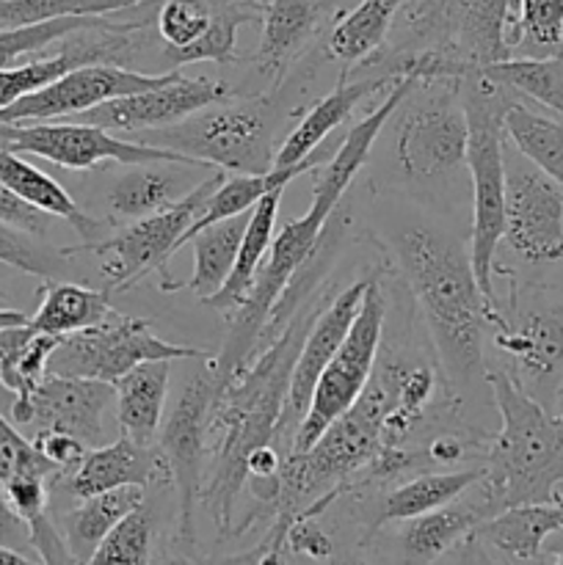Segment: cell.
Here are the masks:
<instances>
[{
	"label": "cell",
	"instance_id": "74e56055",
	"mask_svg": "<svg viewBox=\"0 0 563 565\" xmlns=\"http://www.w3.org/2000/svg\"><path fill=\"white\" fill-rule=\"evenodd\" d=\"M155 0H0V28H25L61 17H108Z\"/></svg>",
	"mask_w": 563,
	"mask_h": 565
},
{
	"label": "cell",
	"instance_id": "4dcf8cb0",
	"mask_svg": "<svg viewBox=\"0 0 563 565\" xmlns=\"http://www.w3.org/2000/svg\"><path fill=\"white\" fill-rule=\"evenodd\" d=\"M141 505L144 489H116L108 494L92 497V500H81V505L66 511L59 522V533L75 565L92 561L105 535Z\"/></svg>",
	"mask_w": 563,
	"mask_h": 565
},
{
	"label": "cell",
	"instance_id": "4316f807",
	"mask_svg": "<svg viewBox=\"0 0 563 565\" xmlns=\"http://www.w3.org/2000/svg\"><path fill=\"white\" fill-rule=\"evenodd\" d=\"M0 182L9 191H14L22 202L33 204V207L53 215V218L70 221L72 230L83 237L81 246H92V243L103 241V221L83 213L81 204L66 193L61 182H55L53 177L44 174L42 169H36V166L28 163L17 152H9V149H0Z\"/></svg>",
	"mask_w": 563,
	"mask_h": 565
},
{
	"label": "cell",
	"instance_id": "ac0fdd59",
	"mask_svg": "<svg viewBox=\"0 0 563 565\" xmlns=\"http://www.w3.org/2000/svg\"><path fill=\"white\" fill-rule=\"evenodd\" d=\"M213 171V166L199 163L125 166V171L114 177L108 193H105L110 218L132 224V221L166 213L185 196H191Z\"/></svg>",
	"mask_w": 563,
	"mask_h": 565
},
{
	"label": "cell",
	"instance_id": "83f0119b",
	"mask_svg": "<svg viewBox=\"0 0 563 565\" xmlns=\"http://www.w3.org/2000/svg\"><path fill=\"white\" fill-rule=\"evenodd\" d=\"M406 0H359L351 11L337 17L326 39V55L346 66L342 75L359 70L364 61L386 47L390 31Z\"/></svg>",
	"mask_w": 563,
	"mask_h": 565
},
{
	"label": "cell",
	"instance_id": "ffe728a7",
	"mask_svg": "<svg viewBox=\"0 0 563 565\" xmlns=\"http://www.w3.org/2000/svg\"><path fill=\"white\" fill-rule=\"evenodd\" d=\"M395 77L384 75H373V72H364L362 77H340L337 88L331 94H326L323 99L312 105L307 114L298 119V125L293 127L290 132L285 136L282 147L276 149V158H274V169H290V166H298L301 160H307L309 154L318 152L320 143L353 114L359 103L364 97L375 92H384V88L395 86Z\"/></svg>",
	"mask_w": 563,
	"mask_h": 565
},
{
	"label": "cell",
	"instance_id": "681fc988",
	"mask_svg": "<svg viewBox=\"0 0 563 565\" xmlns=\"http://www.w3.org/2000/svg\"><path fill=\"white\" fill-rule=\"evenodd\" d=\"M458 565H500V563L489 555L486 544H480L475 535H469V539L461 544V561H458Z\"/></svg>",
	"mask_w": 563,
	"mask_h": 565
},
{
	"label": "cell",
	"instance_id": "f907efd6",
	"mask_svg": "<svg viewBox=\"0 0 563 565\" xmlns=\"http://www.w3.org/2000/svg\"><path fill=\"white\" fill-rule=\"evenodd\" d=\"M25 323H31L28 315L17 312V309H0V331L14 329V326H25Z\"/></svg>",
	"mask_w": 563,
	"mask_h": 565
},
{
	"label": "cell",
	"instance_id": "bcb514c9",
	"mask_svg": "<svg viewBox=\"0 0 563 565\" xmlns=\"http://www.w3.org/2000/svg\"><path fill=\"white\" fill-rule=\"evenodd\" d=\"M50 218H53V215L42 213V210H36L33 204L22 202L14 191H9V188L0 182V224H9L14 226V230L28 232V235L44 237L50 230Z\"/></svg>",
	"mask_w": 563,
	"mask_h": 565
},
{
	"label": "cell",
	"instance_id": "7402d4cb",
	"mask_svg": "<svg viewBox=\"0 0 563 565\" xmlns=\"http://www.w3.org/2000/svg\"><path fill=\"white\" fill-rule=\"evenodd\" d=\"M259 47L254 53L259 75L282 83L285 72L301 58L318 33L320 6L315 0H263L259 9Z\"/></svg>",
	"mask_w": 563,
	"mask_h": 565
},
{
	"label": "cell",
	"instance_id": "e0dca14e",
	"mask_svg": "<svg viewBox=\"0 0 563 565\" xmlns=\"http://www.w3.org/2000/svg\"><path fill=\"white\" fill-rule=\"evenodd\" d=\"M116 406L110 384L47 375L31 397V423L36 430H61L81 439L88 450L105 445V419Z\"/></svg>",
	"mask_w": 563,
	"mask_h": 565
},
{
	"label": "cell",
	"instance_id": "52a82bcc",
	"mask_svg": "<svg viewBox=\"0 0 563 565\" xmlns=\"http://www.w3.org/2000/svg\"><path fill=\"white\" fill-rule=\"evenodd\" d=\"M395 127V160L408 182L434 185L467 169L461 81H417Z\"/></svg>",
	"mask_w": 563,
	"mask_h": 565
},
{
	"label": "cell",
	"instance_id": "c3c4849f",
	"mask_svg": "<svg viewBox=\"0 0 563 565\" xmlns=\"http://www.w3.org/2000/svg\"><path fill=\"white\" fill-rule=\"evenodd\" d=\"M0 550H14V552L31 550V533H28V524L17 516L14 508L9 505L3 491H0Z\"/></svg>",
	"mask_w": 563,
	"mask_h": 565
},
{
	"label": "cell",
	"instance_id": "30bf717a",
	"mask_svg": "<svg viewBox=\"0 0 563 565\" xmlns=\"http://www.w3.org/2000/svg\"><path fill=\"white\" fill-rule=\"evenodd\" d=\"M224 180L226 171L215 169L191 196H185L180 204L166 210V213L125 224L119 232L92 243V246L64 248L66 257H75V254L81 252H92L97 254V257H103V276L108 279L110 290H125V287L138 285L149 270H158L160 290H163L171 281L169 274H166V265H169V259L180 252L185 232L191 230L193 221L199 218L210 193H213Z\"/></svg>",
	"mask_w": 563,
	"mask_h": 565
},
{
	"label": "cell",
	"instance_id": "ba28073f",
	"mask_svg": "<svg viewBox=\"0 0 563 565\" xmlns=\"http://www.w3.org/2000/svg\"><path fill=\"white\" fill-rule=\"evenodd\" d=\"M213 359V356H210ZM202 359V367L185 381L180 401L171 408L169 419L160 430V458L166 463L169 483L177 491V557L191 561V550L196 546V522L193 508L202 497V463L208 452L210 414L215 401L224 392V384L215 375L213 362Z\"/></svg>",
	"mask_w": 563,
	"mask_h": 565
},
{
	"label": "cell",
	"instance_id": "f546056e",
	"mask_svg": "<svg viewBox=\"0 0 563 565\" xmlns=\"http://www.w3.org/2000/svg\"><path fill=\"white\" fill-rule=\"evenodd\" d=\"M248 215L252 213L235 215V218L219 221V224L199 230L188 241V246L193 248V276L188 281H171L169 287H163V292L191 290L202 301L213 298L224 287V281L230 279Z\"/></svg>",
	"mask_w": 563,
	"mask_h": 565
},
{
	"label": "cell",
	"instance_id": "2e32d148",
	"mask_svg": "<svg viewBox=\"0 0 563 565\" xmlns=\"http://www.w3.org/2000/svg\"><path fill=\"white\" fill-rule=\"evenodd\" d=\"M226 86L219 81H210V77H174L166 86L152 88V92L130 94V97L110 99V103L97 105V108L86 110L83 116L72 121H81V125L99 127L105 132H149L160 130V127H171L185 121L188 116L199 114L208 105L221 103L226 99Z\"/></svg>",
	"mask_w": 563,
	"mask_h": 565
},
{
	"label": "cell",
	"instance_id": "836d02e7",
	"mask_svg": "<svg viewBox=\"0 0 563 565\" xmlns=\"http://www.w3.org/2000/svg\"><path fill=\"white\" fill-rule=\"evenodd\" d=\"M254 20L259 22V6L248 3V0H221L204 36L182 50L166 47L163 64L171 66V72H180V66L199 64V61L232 64L237 61V28Z\"/></svg>",
	"mask_w": 563,
	"mask_h": 565
},
{
	"label": "cell",
	"instance_id": "f6af8a7d",
	"mask_svg": "<svg viewBox=\"0 0 563 565\" xmlns=\"http://www.w3.org/2000/svg\"><path fill=\"white\" fill-rule=\"evenodd\" d=\"M31 441L61 475H70L72 469L81 467L83 456L88 450L81 439H75L70 434H61V430H36V436Z\"/></svg>",
	"mask_w": 563,
	"mask_h": 565
},
{
	"label": "cell",
	"instance_id": "f35d334b",
	"mask_svg": "<svg viewBox=\"0 0 563 565\" xmlns=\"http://www.w3.org/2000/svg\"><path fill=\"white\" fill-rule=\"evenodd\" d=\"M70 259L64 248L50 246L44 237L0 224V263L9 268L39 276L44 281H61V276L70 270Z\"/></svg>",
	"mask_w": 563,
	"mask_h": 565
},
{
	"label": "cell",
	"instance_id": "e575fe53",
	"mask_svg": "<svg viewBox=\"0 0 563 565\" xmlns=\"http://www.w3.org/2000/svg\"><path fill=\"white\" fill-rule=\"evenodd\" d=\"M480 75L563 116V53L541 55V58L539 55H522V58L511 55L480 70Z\"/></svg>",
	"mask_w": 563,
	"mask_h": 565
},
{
	"label": "cell",
	"instance_id": "7dc6e473",
	"mask_svg": "<svg viewBox=\"0 0 563 565\" xmlns=\"http://www.w3.org/2000/svg\"><path fill=\"white\" fill-rule=\"evenodd\" d=\"M287 552L290 555L312 557V561H329L334 546H331L329 535L320 530L318 519H301L287 533Z\"/></svg>",
	"mask_w": 563,
	"mask_h": 565
},
{
	"label": "cell",
	"instance_id": "db71d44e",
	"mask_svg": "<svg viewBox=\"0 0 563 565\" xmlns=\"http://www.w3.org/2000/svg\"><path fill=\"white\" fill-rule=\"evenodd\" d=\"M555 565H563V552H561V555L555 557Z\"/></svg>",
	"mask_w": 563,
	"mask_h": 565
},
{
	"label": "cell",
	"instance_id": "816d5d0a",
	"mask_svg": "<svg viewBox=\"0 0 563 565\" xmlns=\"http://www.w3.org/2000/svg\"><path fill=\"white\" fill-rule=\"evenodd\" d=\"M329 565H368L362 557H334Z\"/></svg>",
	"mask_w": 563,
	"mask_h": 565
},
{
	"label": "cell",
	"instance_id": "7a4b0ae2",
	"mask_svg": "<svg viewBox=\"0 0 563 565\" xmlns=\"http://www.w3.org/2000/svg\"><path fill=\"white\" fill-rule=\"evenodd\" d=\"M390 246L434 342L445 390L461 403L489 375L484 359L489 303L475 281L469 248L428 224L397 226Z\"/></svg>",
	"mask_w": 563,
	"mask_h": 565
},
{
	"label": "cell",
	"instance_id": "6da1fadb",
	"mask_svg": "<svg viewBox=\"0 0 563 565\" xmlns=\"http://www.w3.org/2000/svg\"><path fill=\"white\" fill-rule=\"evenodd\" d=\"M329 301L326 290L315 292L312 301L307 298L282 334L259 351L215 401L208 436H219V441L213 450V475L202 486L199 500L208 508L221 539L235 533V502L246 486L248 456L263 447L279 450V419L285 412L293 367L315 318Z\"/></svg>",
	"mask_w": 563,
	"mask_h": 565
},
{
	"label": "cell",
	"instance_id": "7c38bea8",
	"mask_svg": "<svg viewBox=\"0 0 563 565\" xmlns=\"http://www.w3.org/2000/svg\"><path fill=\"white\" fill-rule=\"evenodd\" d=\"M0 149L28 152L50 160L61 169L86 171L97 163H193L169 149L147 147V143L116 138L99 127L81 121H33V125H0ZM202 166V163H199Z\"/></svg>",
	"mask_w": 563,
	"mask_h": 565
},
{
	"label": "cell",
	"instance_id": "4fadbf2b",
	"mask_svg": "<svg viewBox=\"0 0 563 565\" xmlns=\"http://www.w3.org/2000/svg\"><path fill=\"white\" fill-rule=\"evenodd\" d=\"M502 241L528 265L563 259V188L508 149L506 138V235Z\"/></svg>",
	"mask_w": 563,
	"mask_h": 565
},
{
	"label": "cell",
	"instance_id": "cb8c5ba5",
	"mask_svg": "<svg viewBox=\"0 0 563 565\" xmlns=\"http://www.w3.org/2000/svg\"><path fill=\"white\" fill-rule=\"evenodd\" d=\"M61 337L36 334L31 323L0 331V384L14 392L11 423H31V397L47 379V362Z\"/></svg>",
	"mask_w": 563,
	"mask_h": 565
},
{
	"label": "cell",
	"instance_id": "d590c367",
	"mask_svg": "<svg viewBox=\"0 0 563 565\" xmlns=\"http://www.w3.org/2000/svg\"><path fill=\"white\" fill-rule=\"evenodd\" d=\"M508 50L530 47V53L557 55L563 47V0H513L506 31Z\"/></svg>",
	"mask_w": 563,
	"mask_h": 565
},
{
	"label": "cell",
	"instance_id": "60d3db41",
	"mask_svg": "<svg viewBox=\"0 0 563 565\" xmlns=\"http://www.w3.org/2000/svg\"><path fill=\"white\" fill-rule=\"evenodd\" d=\"M215 17L210 0H163L158 9V33L166 47L182 50L204 36Z\"/></svg>",
	"mask_w": 563,
	"mask_h": 565
},
{
	"label": "cell",
	"instance_id": "d4e9b609",
	"mask_svg": "<svg viewBox=\"0 0 563 565\" xmlns=\"http://www.w3.org/2000/svg\"><path fill=\"white\" fill-rule=\"evenodd\" d=\"M169 381L171 362H144L116 381V419L121 436L141 447H155V436L163 425Z\"/></svg>",
	"mask_w": 563,
	"mask_h": 565
},
{
	"label": "cell",
	"instance_id": "277c9868",
	"mask_svg": "<svg viewBox=\"0 0 563 565\" xmlns=\"http://www.w3.org/2000/svg\"><path fill=\"white\" fill-rule=\"evenodd\" d=\"M461 103L467 114V171L472 188V232L469 263L489 309L497 307L495 257L506 235V110L513 92L486 75L461 81Z\"/></svg>",
	"mask_w": 563,
	"mask_h": 565
},
{
	"label": "cell",
	"instance_id": "8d00e7d4",
	"mask_svg": "<svg viewBox=\"0 0 563 565\" xmlns=\"http://www.w3.org/2000/svg\"><path fill=\"white\" fill-rule=\"evenodd\" d=\"M116 20L110 17H61V20L39 22V25L25 28H0V72L20 66L22 58L47 50L50 44L64 42L81 31L92 28H108Z\"/></svg>",
	"mask_w": 563,
	"mask_h": 565
},
{
	"label": "cell",
	"instance_id": "7bdbcfd3",
	"mask_svg": "<svg viewBox=\"0 0 563 565\" xmlns=\"http://www.w3.org/2000/svg\"><path fill=\"white\" fill-rule=\"evenodd\" d=\"M293 524L285 519H274L265 533V539L259 541L252 550L241 552V555L221 557V561H210L202 565H287V533H290Z\"/></svg>",
	"mask_w": 563,
	"mask_h": 565
},
{
	"label": "cell",
	"instance_id": "ab89813d",
	"mask_svg": "<svg viewBox=\"0 0 563 565\" xmlns=\"http://www.w3.org/2000/svg\"><path fill=\"white\" fill-rule=\"evenodd\" d=\"M155 519L147 505L121 519L86 565H149L152 561Z\"/></svg>",
	"mask_w": 563,
	"mask_h": 565
},
{
	"label": "cell",
	"instance_id": "ee69618b",
	"mask_svg": "<svg viewBox=\"0 0 563 565\" xmlns=\"http://www.w3.org/2000/svg\"><path fill=\"white\" fill-rule=\"evenodd\" d=\"M14 508L17 516L25 524H33L36 519L47 516V500H50V483L42 478H11L9 483L0 486Z\"/></svg>",
	"mask_w": 563,
	"mask_h": 565
},
{
	"label": "cell",
	"instance_id": "f1b7e54d",
	"mask_svg": "<svg viewBox=\"0 0 563 565\" xmlns=\"http://www.w3.org/2000/svg\"><path fill=\"white\" fill-rule=\"evenodd\" d=\"M484 475L486 469H456V472H423L406 480L384 497L373 524H370V533H375L381 524L408 522V519L425 516V513L461 500L484 480Z\"/></svg>",
	"mask_w": 563,
	"mask_h": 565
},
{
	"label": "cell",
	"instance_id": "8fae6325",
	"mask_svg": "<svg viewBox=\"0 0 563 565\" xmlns=\"http://www.w3.org/2000/svg\"><path fill=\"white\" fill-rule=\"evenodd\" d=\"M384 290L370 276L357 320H353L346 342L334 353V359L326 364L323 375H320L318 386H315L307 417H304L301 428H298L296 439H293V452H307L359 401V395L368 390L370 375H373L375 362H379L381 340H384Z\"/></svg>",
	"mask_w": 563,
	"mask_h": 565
},
{
	"label": "cell",
	"instance_id": "11a10c76",
	"mask_svg": "<svg viewBox=\"0 0 563 565\" xmlns=\"http://www.w3.org/2000/svg\"><path fill=\"white\" fill-rule=\"evenodd\" d=\"M561 417H563V414H561Z\"/></svg>",
	"mask_w": 563,
	"mask_h": 565
},
{
	"label": "cell",
	"instance_id": "d6986e66",
	"mask_svg": "<svg viewBox=\"0 0 563 565\" xmlns=\"http://www.w3.org/2000/svg\"><path fill=\"white\" fill-rule=\"evenodd\" d=\"M72 500H92L116 489H147L152 480H169L158 447H141L127 436L86 450L81 467L61 475Z\"/></svg>",
	"mask_w": 563,
	"mask_h": 565
},
{
	"label": "cell",
	"instance_id": "484cf974",
	"mask_svg": "<svg viewBox=\"0 0 563 565\" xmlns=\"http://www.w3.org/2000/svg\"><path fill=\"white\" fill-rule=\"evenodd\" d=\"M555 533H563V500L506 508L497 516L480 522L472 535L511 561L533 563L541 561L544 541Z\"/></svg>",
	"mask_w": 563,
	"mask_h": 565
},
{
	"label": "cell",
	"instance_id": "5b68a950",
	"mask_svg": "<svg viewBox=\"0 0 563 565\" xmlns=\"http://www.w3.org/2000/svg\"><path fill=\"white\" fill-rule=\"evenodd\" d=\"M285 121L276 94L221 99L185 121L160 130L138 132L132 141L169 149L193 163L235 174H268L274 169V143Z\"/></svg>",
	"mask_w": 563,
	"mask_h": 565
},
{
	"label": "cell",
	"instance_id": "3957f363",
	"mask_svg": "<svg viewBox=\"0 0 563 565\" xmlns=\"http://www.w3.org/2000/svg\"><path fill=\"white\" fill-rule=\"evenodd\" d=\"M486 384L502 425L486 452V475L478 489L495 516L506 508L561 502L563 417L524 395L502 370H489Z\"/></svg>",
	"mask_w": 563,
	"mask_h": 565
},
{
	"label": "cell",
	"instance_id": "9c48e42d",
	"mask_svg": "<svg viewBox=\"0 0 563 565\" xmlns=\"http://www.w3.org/2000/svg\"><path fill=\"white\" fill-rule=\"evenodd\" d=\"M177 359H210V353L160 340L152 334V320L147 318L110 315L105 323L94 329L61 337L59 348L47 362V375L99 381V384L114 386L138 364L177 362Z\"/></svg>",
	"mask_w": 563,
	"mask_h": 565
},
{
	"label": "cell",
	"instance_id": "1f68e13d",
	"mask_svg": "<svg viewBox=\"0 0 563 565\" xmlns=\"http://www.w3.org/2000/svg\"><path fill=\"white\" fill-rule=\"evenodd\" d=\"M110 315V290H92L75 281H44V296L31 318V329L47 337H70L105 323Z\"/></svg>",
	"mask_w": 563,
	"mask_h": 565
},
{
	"label": "cell",
	"instance_id": "b9f144b4",
	"mask_svg": "<svg viewBox=\"0 0 563 565\" xmlns=\"http://www.w3.org/2000/svg\"><path fill=\"white\" fill-rule=\"evenodd\" d=\"M11 478H42L53 486L61 472L0 414V486Z\"/></svg>",
	"mask_w": 563,
	"mask_h": 565
},
{
	"label": "cell",
	"instance_id": "9a60e30c",
	"mask_svg": "<svg viewBox=\"0 0 563 565\" xmlns=\"http://www.w3.org/2000/svg\"><path fill=\"white\" fill-rule=\"evenodd\" d=\"M370 276L357 279L353 285L342 287L340 292L331 296V301L320 309L315 318L312 329H309L307 340H304L301 353L296 359V367L290 375V390H287L285 412L279 419V445H287L293 452V439H296L298 428H301L304 417L312 403L315 386H318L320 375H323L326 364L334 359L340 345L346 342L348 331H351L353 320H357L359 307H362L364 290H368Z\"/></svg>",
	"mask_w": 563,
	"mask_h": 565
},
{
	"label": "cell",
	"instance_id": "44dd1931",
	"mask_svg": "<svg viewBox=\"0 0 563 565\" xmlns=\"http://www.w3.org/2000/svg\"><path fill=\"white\" fill-rule=\"evenodd\" d=\"M472 500L450 502L425 516L401 522L397 533V565H434L447 552L461 546L480 522L495 516L484 491L472 489Z\"/></svg>",
	"mask_w": 563,
	"mask_h": 565
},
{
	"label": "cell",
	"instance_id": "603a6c76",
	"mask_svg": "<svg viewBox=\"0 0 563 565\" xmlns=\"http://www.w3.org/2000/svg\"><path fill=\"white\" fill-rule=\"evenodd\" d=\"M282 193H285V188H276V191L265 193V196L254 204L252 215H248L246 232H243L241 248H237V259L235 265H232L230 279L224 281V287H221L213 298L204 301L208 307H213L215 312L224 315L226 320H232L237 309L246 307L254 281H257V274L263 270L265 259H268L270 243H274L276 237V215H279Z\"/></svg>",
	"mask_w": 563,
	"mask_h": 565
},
{
	"label": "cell",
	"instance_id": "8992f818",
	"mask_svg": "<svg viewBox=\"0 0 563 565\" xmlns=\"http://www.w3.org/2000/svg\"><path fill=\"white\" fill-rule=\"evenodd\" d=\"M486 323V334L508 359L502 373L550 412L563 390V298L530 287L519 290L511 281L508 303L497 298Z\"/></svg>",
	"mask_w": 563,
	"mask_h": 565
},
{
	"label": "cell",
	"instance_id": "d6a6232c",
	"mask_svg": "<svg viewBox=\"0 0 563 565\" xmlns=\"http://www.w3.org/2000/svg\"><path fill=\"white\" fill-rule=\"evenodd\" d=\"M502 125L508 143L563 188V121L535 114L513 99Z\"/></svg>",
	"mask_w": 563,
	"mask_h": 565
},
{
	"label": "cell",
	"instance_id": "5bb4252c",
	"mask_svg": "<svg viewBox=\"0 0 563 565\" xmlns=\"http://www.w3.org/2000/svg\"><path fill=\"white\" fill-rule=\"evenodd\" d=\"M180 72H138L127 66L92 64L66 72L39 92L17 99L0 110V125H33V121L77 119L86 110L110 99L152 92L171 83Z\"/></svg>",
	"mask_w": 563,
	"mask_h": 565
},
{
	"label": "cell",
	"instance_id": "f5cc1de1",
	"mask_svg": "<svg viewBox=\"0 0 563 565\" xmlns=\"http://www.w3.org/2000/svg\"><path fill=\"white\" fill-rule=\"evenodd\" d=\"M171 565H193V561H182V557H174Z\"/></svg>",
	"mask_w": 563,
	"mask_h": 565
}]
</instances>
